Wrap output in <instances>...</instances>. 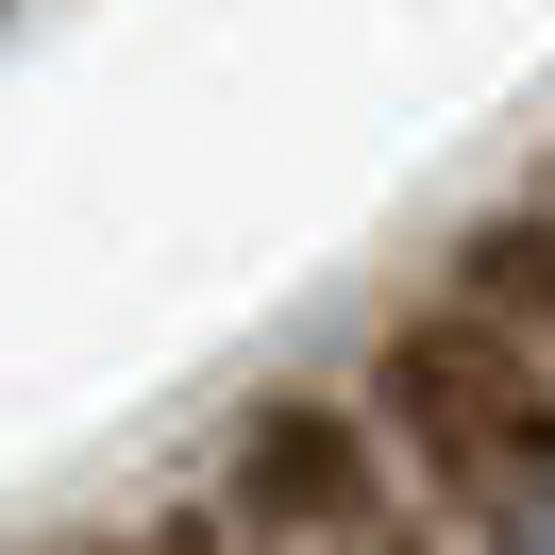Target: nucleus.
I'll return each instance as SVG.
<instances>
[{
  "mask_svg": "<svg viewBox=\"0 0 555 555\" xmlns=\"http://www.w3.org/2000/svg\"><path fill=\"white\" fill-rule=\"evenodd\" d=\"M387 404H404V438L438 454L454 488H539L555 472V371H539V337H505L488 304L387 337Z\"/></svg>",
  "mask_w": 555,
  "mask_h": 555,
  "instance_id": "obj_1",
  "label": "nucleus"
}]
</instances>
